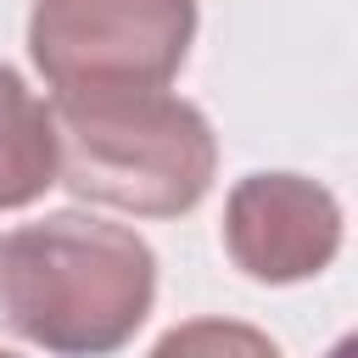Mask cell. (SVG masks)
Masks as SVG:
<instances>
[{
	"mask_svg": "<svg viewBox=\"0 0 358 358\" xmlns=\"http://www.w3.org/2000/svg\"><path fill=\"white\" fill-rule=\"evenodd\" d=\"M157 302V252L90 213L0 235V324L45 352H117Z\"/></svg>",
	"mask_w": 358,
	"mask_h": 358,
	"instance_id": "obj_1",
	"label": "cell"
},
{
	"mask_svg": "<svg viewBox=\"0 0 358 358\" xmlns=\"http://www.w3.org/2000/svg\"><path fill=\"white\" fill-rule=\"evenodd\" d=\"M56 185L140 218L190 213L218 173V140L201 106L168 90L50 95Z\"/></svg>",
	"mask_w": 358,
	"mask_h": 358,
	"instance_id": "obj_2",
	"label": "cell"
},
{
	"mask_svg": "<svg viewBox=\"0 0 358 358\" xmlns=\"http://www.w3.org/2000/svg\"><path fill=\"white\" fill-rule=\"evenodd\" d=\"M196 45V0H34L28 56L56 95L162 90Z\"/></svg>",
	"mask_w": 358,
	"mask_h": 358,
	"instance_id": "obj_3",
	"label": "cell"
},
{
	"mask_svg": "<svg viewBox=\"0 0 358 358\" xmlns=\"http://www.w3.org/2000/svg\"><path fill=\"white\" fill-rule=\"evenodd\" d=\"M224 252L257 285L313 280L341 252V201L308 173H246L224 201Z\"/></svg>",
	"mask_w": 358,
	"mask_h": 358,
	"instance_id": "obj_4",
	"label": "cell"
},
{
	"mask_svg": "<svg viewBox=\"0 0 358 358\" xmlns=\"http://www.w3.org/2000/svg\"><path fill=\"white\" fill-rule=\"evenodd\" d=\"M56 185V123L17 67L0 62V213L39 201Z\"/></svg>",
	"mask_w": 358,
	"mask_h": 358,
	"instance_id": "obj_5",
	"label": "cell"
}]
</instances>
